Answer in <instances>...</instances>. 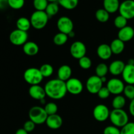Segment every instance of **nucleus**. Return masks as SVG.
<instances>
[{"instance_id":"1","label":"nucleus","mask_w":134,"mask_h":134,"mask_svg":"<svg viewBox=\"0 0 134 134\" xmlns=\"http://www.w3.org/2000/svg\"><path fill=\"white\" fill-rule=\"evenodd\" d=\"M44 88L47 96L56 100L63 99L68 92L65 82L59 79L48 81Z\"/></svg>"},{"instance_id":"2","label":"nucleus","mask_w":134,"mask_h":134,"mask_svg":"<svg viewBox=\"0 0 134 134\" xmlns=\"http://www.w3.org/2000/svg\"><path fill=\"white\" fill-rule=\"evenodd\" d=\"M109 119L113 126L120 128L129 122V116L124 109H113L110 113Z\"/></svg>"},{"instance_id":"3","label":"nucleus","mask_w":134,"mask_h":134,"mask_svg":"<svg viewBox=\"0 0 134 134\" xmlns=\"http://www.w3.org/2000/svg\"><path fill=\"white\" fill-rule=\"evenodd\" d=\"M49 17L45 11L35 10L30 16L31 25L35 30H42L46 27Z\"/></svg>"},{"instance_id":"4","label":"nucleus","mask_w":134,"mask_h":134,"mask_svg":"<svg viewBox=\"0 0 134 134\" xmlns=\"http://www.w3.org/2000/svg\"><path fill=\"white\" fill-rule=\"evenodd\" d=\"M28 116L30 120L34 122L36 125H39L46 122L48 115L46 113L44 107L34 106L29 111Z\"/></svg>"},{"instance_id":"5","label":"nucleus","mask_w":134,"mask_h":134,"mask_svg":"<svg viewBox=\"0 0 134 134\" xmlns=\"http://www.w3.org/2000/svg\"><path fill=\"white\" fill-rule=\"evenodd\" d=\"M44 77L42 75L39 69L35 68H30L24 73V79L30 85H40Z\"/></svg>"},{"instance_id":"6","label":"nucleus","mask_w":134,"mask_h":134,"mask_svg":"<svg viewBox=\"0 0 134 134\" xmlns=\"http://www.w3.org/2000/svg\"><path fill=\"white\" fill-rule=\"evenodd\" d=\"M28 39V34L26 31L18 29L13 30L9 35V40L13 44L16 46H23Z\"/></svg>"},{"instance_id":"7","label":"nucleus","mask_w":134,"mask_h":134,"mask_svg":"<svg viewBox=\"0 0 134 134\" xmlns=\"http://www.w3.org/2000/svg\"><path fill=\"white\" fill-rule=\"evenodd\" d=\"M103 82L101 77L97 75H92L89 77L86 82V88L92 94H97L103 87Z\"/></svg>"},{"instance_id":"8","label":"nucleus","mask_w":134,"mask_h":134,"mask_svg":"<svg viewBox=\"0 0 134 134\" xmlns=\"http://www.w3.org/2000/svg\"><path fill=\"white\" fill-rule=\"evenodd\" d=\"M121 16L127 20L134 18V0H124L120 3L119 10Z\"/></svg>"},{"instance_id":"9","label":"nucleus","mask_w":134,"mask_h":134,"mask_svg":"<svg viewBox=\"0 0 134 134\" xmlns=\"http://www.w3.org/2000/svg\"><path fill=\"white\" fill-rule=\"evenodd\" d=\"M110 113L108 107L104 104H98L93 110V116L98 122H105L109 118Z\"/></svg>"},{"instance_id":"10","label":"nucleus","mask_w":134,"mask_h":134,"mask_svg":"<svg viewBox=\"0 0 134 134\" xmlns=\"http://www.w3.org/2000/svg\"><path fill=\"white\" fill-rule=\"evenodd\" d=\"M106 86L109 90L111 94L117 96L123 93L125 85L122 80L117 78H113L107 81Z\"/></svg>"},{"instance_id":"11","label":"nucleus","mask_w":134,"mask_h":134,"mask_svg":"<svg viewBox=\"0 0 134 134\" xmlns=\"http://www.w3.org/2000/svg\"><path fill=\"white\" fill-rule=\"evenodd\" d=\"M69 52L72 57L79 60L86 56V47L82 42L77 41L72 43L69 48Z\"/></svg>"},{"instance_id":"12","label":"nucleus","mask_w":134,"mask_h":134,"mask_svg":"<svg viewBox=\"0 0 134 134\" xmlns=\"http://www.w3.org/2000/svg\"><path fill=\"white\" fill-rule=\"evenodd\" d=\"M57 27L60 32L68 35L73 31L74 24L70 18L65 16L60 17L57 21Z\"/></svg>"},{"instance_id":"13","label":"nucleus","mask_w":134,"mask_h":134,"mask_svg":"<svg viewBox=\"0 0 134 134\" xmlns=\"http://www.w3.org/2000/svg\"><path fill=\"white\" fill-rule=\"evenodd\" d=\"M66 83L67 91L72 95L77 96L81 94L83 90V85L79 79L75 77H71Z\"/></svg>"},{"instance_id":"14","label":"nucleus","mask_w":134,"mask_h":134,"mask_svg":"<svg viewBox=\"0 0 134 134\" xmlns=\"http://www.w3.org/2000/svg\"><path fill=\"white\" fill-rule=\"evenodd\" d=\"M28 94L31 98L35 100L41 101L44 99L46 97V92L44 87H42L40 85L30 86L28 90Z\"/></svg>"},{"instance_id":"15","label":"nucleus","mask_w":134,"mask_h":134,"mask_svg":"<svg viewBox=\"0 0 134 134\" xmlns=\"http://www.w3.org/2000/svg\"><path fill=\"white\" fill-rule=\"evenodd\" d=\"M134 37V29L130 26L119 30L118 32V39L121 40L124 43L130 41Z\"/></svg>"},{"instance_id":"16","label":"nucleus","mask_w":134,"mask_h":134,"mask_svg":"<svg viewBox=\"0 0 134 134\" xmlns=\"http://www.w3.org/2000/svg\"><path fill=\"white\" fill-rule=\"evenodd\" d=\"M46 124L52 130H57L61 128L63 124V119L58 114L49 115L46 120Z\"/></svg>"},{"instance_id":"17","label":"nucleus","mask_w":134,"mask_h":134,"mask_svg":"<svg viewBox=\"0 0 134 134\" xmlns=\"http://www.w3.org/2000/svg\"><path fill=\"white\" fill-rule=\"evenodd\" d=\"M126 64L122 60H116L112 62L109 66V71L114 76H118L122 74Z\"/></svg>"},{"instance_id":"18","label":"nucleus","mask_w":134,"mask_h":134,"mask_svg":"<svg viewBox=\"0 0 134 134\" xmlns=\"http://www.w3.org/2000/svg\"><path fill=\"white\" fill-rule=\"evenodd\" d=\"M123 81L127 85H134V65L126 64L122 74Z\"/></svg>"},{"instance_id":"19","label":"nucleus","mask_w":134,"mask_h":134,"mask_svg":"<svg viewBox=\"0 0 134 134\" xmlns=\"http://www.w3.org/2000/svg\"><path fill=\"white\" fill-rule=\"evenodd\" d=\"M96 52L98 57L103 60H109L113 54L110 45L105 43L101 44L100 45L98 46Z\"/></svg>"},{"instance_id":"20","label":"nucleus","mask_w":134,"mask_h":134,"mask_svg":"<svg viewBox=\"0 0 134 134\" xmlns=\"http://www.w3.org/2000/svg\"><path fill=\"white\" fill-rule=\"evenodd\" d=\"M58 79L66 82L71 78L72 69L68 65H62L58 68Z\"/></svg>"},{"instance_id":"21","label":"nucleus","mask_w":134,"mask_h":134,"mask_svg":"<svg viewBox=\"0 0 134 134\" xmlns=\"http://www.w3.org/2000/svg\"><path fill=\"white\" fill-rule=\"evenodd\" d=\"M23 52L29 56H34L37 54L39 48L38 44L34 41H27L23 45Z\"/></svg>"},{"instance_id":"22","label":"nucleus","mask_w":134,"mask_h":134,"mask_svg":"<svg viewBox=\"0 0 134 134\" xmlns=\"http://www.w3.org/2000/svg\"><path fill=\"white\" fill-rule=\"evenodd\" d=\"M120 3L119 0H103V9L109 14H113L119 11Z\"/></svg>"},{"instance_id":"23","label":"nucleus","mask_w":134,"mask_h":134,"mask_svg":"<svg viewBox=\"0 0 134 134\" xmlns=\"http://www.w3.org/2000/svg\"><path fill=\"white\" fill-rule=\"evenodd\" d=\"M125 43L119 39H115L112 41L110 44L111 51H112L113 54H120L124 51L125 48Z\"/></svg>"},{"instance_id":"24","label":"nucleus","mask_w":134,"mask_h":134,"mask_svg":"<svg viewBox=\"0 0 134 134\" xmlns=\"http://www.w3.org/2000/svg\"><path fill=\"white\" fill-rule=\"evenodd\" d=\"M17 29L22 31L27 32L31 27V22L30 20L26 17H20L18 18L16 22Z\"/></svg>"},{"instance_id":"25","label":"nucleus","mask_w":134,"mask_h":134,"mask_svg":"<svg viewBox=\"0 0 134 134\" xmlns=\"http://www.w3.org/2000/svg\"><path fill=\"white\" fill-rule=\"evenodd\" d=\"M79 1V0H58V3L66 10H73L78 6Z\"/></svg>"},{"instance_id":"26","label":"nucleus","mask_w":134,"mask_h":134,"mask_svg":"<svg viewBox=\"0 0 134 134\" xmlns=\"http://www.w3.org/2000/svg\"><path fill=\"white\" fill-rule=\"evenodd\" d=\"M126 101V98L122 95L115 96L112 100V107L113 109H122L125 106Z\"/></svg>"},{"instance_id":"27","label":"nucleus","mask_w":134,"mask_h":134,"mask_svg":"<svg viewBox=\"0 0 134 134\" xmlns=\"http://www.w3.org/2000/svg\"><path fill=\"white\" fill-rule=\"evenodd\" d=\"M95 16L98 22H102V23H105L109 19L110 14L103 8H102V9H99L96 10Z\"/></svg>"},{"instance_id":"28","label":"nucleus","mask_w":134,"mask_h":134,"mask_svg":"<svg viewBox=\"0 0 134 134\" xmlns=\"http://www.w3.org/2000/svg\"><path fill=\"white\" fill-rule=\"evenodd\" d=\"M59 4L56 3H48V5L47 7V9L44 10L45 13H47V15L48 16L49 18L52 16H54L55 15L58 14L60 10L59 7Z\"/></svg>"},{"instance_id":"29","label":"nucleus","mask_w":134,"mask_h":134,"mask_svg":"<svg viewBox=\"0 0 134 134\" xmlns=\"http://www.w3.org/2000/svg\"><path fill=\"white\" fill-rule=\"evenodd\" d=\"M68 35L63 33L59 32L54 36L53 42L56 45L62 46L67 43L68 40Z\"/></svg>"},{"instance_id":"30","label":"nucleus","mask_w":134,"mask_h":134,"mask_svg":"<svg viewBox=\"0 0 134 134\" xmlns=\"http://www.w3.org/2000/svg\"><path fill=\"white\" fill-rule=\"evenodd\" d=\"M41 73L44 78L49 77L53 74L54 68L52 65L49 64H44L39 68Z\"/></svg>"},{"instance_id":"31","label":"nucleus","mask_w":134,"mask_h":134,"mask_svg":"<svg viewBox=\"0 0 134 134\" xmlns=\"http://www.w3.org/2000/svg\"><path fill=\"white\" fill-rule=\"evenodd\" d=\"M109 72V67L104 63H100L96 68V75L99 77H105Z\"/></svg>"},{"instance_id":"32","label":"nucleus","mask_w":134,"mask_h":134,"mask_svg":"<svg viewBox=\"0 0 134 134\" xmlns=\"http://www.w3.org/2000/svg\"><path fill=\"white\" fill-rule=\"evenodd\" d=\"M48 4V2L47 0H33V6L35 10L44 11Z\"/></svg>"},{"instance_id":"33","label":"nucleus","mask_w":134,"mask_h":134,"mask_svg":"<svg viewBox=\"0 0 134 134\" xmlns=\"http://www.w3.org/2000/svg\"><path fill=\"white\" fill-rule=\"evenodd\" d=\"M127 24H128V20L120 14L116 16V18L114 20V25L116 28L119 30L126 27L127 26Z\"/></svg>"},{"instance_id":"34","label":"nucleus","mask_w":134,"mask_h":134,"mask_svg":"<svg viewBox=\"0 0 134 134\" xmlns=\"http://www.w3.org/2000/svg\"><path fill=\"white\" fill-rule=\"evenodd\" d=\"M44 109L48 116H49V115L57 114L58 107L57 105L54 102H48V103H46Z\"/></svg>"},{"instance_id":"35","label":"nucleus","mask_w":134,"mask_h":134,"mask_svg":"<svg viewBox=\"0 0 134 134\" xmlns=\"http://www.w3.org/2000/svg\"><path fill=\"white\" fill-rule=\"evenodd\" d=\"M79 65L82 69H89L92 66V60L88 56H85L79 60Z\"/></svg>"},{"instance_id":"36","label":"nucleus","mask_w":134,"mask_h":134,"mask_svg":"<svg viewBox=\"0 0 134 134\" xmlns=\"http://www.w3.org/2000/svg\"><path fill=\"white\" fill-rule=\"evenodd\" d=\"M24 4L25 0H8V6L14 10L22 9Z\"/></svg>"},{"instance_id":"37","label":"nucleus","mask_w":134,"mask_h":134,"mask_svg":"<svg viewBox=\"0 0 134 134\" xmlns=\"http://www.w3.org/2000/svg\"><path fill=\"white\" fill-rule=\"evenodd\" d=\"M125 98H128L130 100H132L134 99V85H127L125 86L123 91Z\"/></svg>"},{"instance_id":"38","label":"nucleus","mask_w":134,"mask_h":134,"mask_svg":"<svg viewBox=\"0 0 134 134\" xmlns=\"http://www.w3.org/2000/svg\"><path fill=\"white\" fill-rule=\"evenodd\" d=\"M120 134H134V122H128L120 129Z\"/></svg>"},{"instance_id":"39","label":"nucleus","mask_w":134,"mask_h":134,"mask_svg":"<svg viewBox=\"0 0 134 134\" xmlns=\"http://www.w3.org/2000/svg\"><path fill=\"white\" fill-rule=\"evenodd\" d=\"M97 94L100 99H106L109 97V96L111 95V93H110L109 90H108L107 86H103Z\"/></svg>"},{"instance_id":"40","label":"nucleus","mask_w":134,"mask_h":134,"mask_svg":"<svg viewBox=\"0 0 134 134\" xmlns=\"http://www.w3.org/2000/svg\"><path fill=\"white\" fill-rule=\"evenodd\" d=\"M103 134H120V130L115 126H108L103 130Z\"/></svg>"},{"instance_id":"41","label":"nucleus","mask_w":134,"mask_h":134,"mask_svg":"<svg viewBox=\"0 0 134 134\" xmlns=\"http://www.w3.org/2000/svg\"><path fill=\"white\" fill-rule=\"evenodd\" d=\"M35 126H36V124H35L34 122L31 121V120H27V121L24 124L23 128L26 131V132L30 133V132H33V131L35 130Z\"/></svg>"},{"instance_id":"42","label":"nucleus","mask_w":134,"mask_h":134,"mask_svg":"<svg viewBox=\"0 0 134 134\" xmlns=\"http://www.w3.org/2000/svg\"><path fill=\"white\" fill-rule=\"evenodd\" d=\"M129 112L132 116H134V99L130 101L129 105Z\"/></svg>"},{"instance_id":"43","label":"nucleus","mask_w":134,"mask_h":134,"mask_svg":"<svg viewBox=\"0 0 134 134\" xmlns=\"http://www.w3.org/2000/svg\"><path fill=\"white\" fill-rule=\"evenodd\" d=\"M8 5V0H0V9H3Z\"/></svg>"},{"instance_id":"44","label":"nucleus","mask_w":134,"mask_h":134,"mask_svg":"<svg viewBox=\"0 0 134 134\" xmlns=\"http://www.w3.org/2000/svg\"><path fill=\"white\" fill-rule=\"evenodd\" d=\"M15 134H28V132H26V131L22 128H20V129L17 130Z\"/></svg>"},{"instance_id":"45","label":"nucleus","mask_w":134,"mask_h":134,"mask_svg":"<svg viewBox=\"0 0 134 134\" xmlns=\"http://www.w3.org/2000/svg\"><path fill=\"white\" fill-rule=\"evenodd\" d=\"M68 35V37H71V38L74 37L75 35V33L74 32V31H72L71 32L69 33Z\"/></svg>"},{"instance_id":"46","label":"nucleus","mask_w":134,"mask_h":134,"mask_svg":"<svg viewBox=\"0 0 134 134\" xmlns=\"http://www.w3.org/2000/svg\"><path fill=\"white\" fill-rule=\"evenodd\" d=\"M48 3H58V0H47Z\"/></svg>"},{"instance_id":"47","label":"nucleus","mask_w":134,"mask_h":134,"mask_svg":"<svg viewBox=\"0 0 134 134\" xmlns=\"http://www.w3.org/2000/svg\"><path fill=\"white\" fill-rule=\"evenodd\" d=\"M102 81L103 82H105L106 81H107V79H106V77H102Z\"/></svg>"},{"instance_id":"48","label":"nucleus","mask_w":134,"mask_h":134,"mask_svg":"<svg viewBox=\"0 0 134 134\" xmlns=\"http://www.w3.org/2000/svg\"><path fill=\"white\" fill-rule=\"evenodd\" d=\"M101 1H103V0H101Z\"/></svg>"},{"instance_id":"49","label":"nucleus","mask_w":134,"mask_h":134,"mask_svg":"<svg viewBox=\"0 0 134 134\" xmlns=\"http://www.w3.org/2000/svg\"><path fill=\"white\" fill-rule=\"evenodd\" d=\"M133 39H134V37H133Z\"/></svg>"}]
</instances>
